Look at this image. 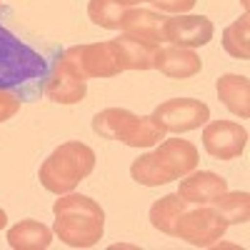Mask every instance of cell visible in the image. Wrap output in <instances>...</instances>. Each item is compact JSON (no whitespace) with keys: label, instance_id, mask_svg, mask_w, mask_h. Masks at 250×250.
Wrapping results in <instances>:
<instances>
[{"label":"cell","instance_id":"obj_8","mask_svg":"<svg viewBox=\"0 0 250 250\" xmlns=\"http://www.w3.org/2000/svg\"><path fill=\"white\" fill-rule=\"evenodd\" d=\"M153 118L165 128V133H190L210 120V108L198 98H170L153 110Z\"/></svg>","mask_w":250,"mask_h":250},{"label":"cell","instance_id":"obj_23","mask_svg":"<svg viewBox=\"0 0 250 250\" xmlns=\"http://www.w3.org/2000/svg\"><path fill=\"white\" fill-rule=\"evenodd\" d=\"M20 103H23V100H20L18 93H13V90H0V123L15 118L18 110H20Z\"/></svg>","mask_w":250,"mask_h":250},{"label":"cell","instance_id":"obj_14","mask_svg":"<svg viewBox=\"0 0 250 250\" xmlns=\"http://www.w3.org/2000/svg\"><path fill=\"white\" fill-rule=\"evenodd\" d=\"M178 195L190 205H210L220 193L228 190V180L213 170H193L178 180Z\"/></svg>","mask_w":250,"mask_h":250},{"label":"cell","instance_id":"obj_22","mask_svg":"<svg viewBox=\"0 0 250 250\" xmlns=\"http://www.w3.org/2000/svg\"><path fill=\"white\" fill-rule=\"evenodd\" d=\"M148 3L160 10V13H173V15H183V13H190L195 8L198 0H148Z\"/></svg>","mask_w":250,"mask_h":250},{"label":"cell","instance_id":"obj_24","mask_svg":"<svg viewBox=\"0 0 250 250\" xmlns=\"http://www.w3.org/2000/svg\"><path fill=\"white\" fill-rule=\"evenodd\" d=\"M115 3H120V5H125V8H135V5H140V3H148V0H115Z\"/></svg>","mask_w":250,"mask_h":250},{"label":"cell","instance_id":"obj_1","mask_svg":"<svg viewBox=\"0 0 250 250\" xmlns=\"http://www.w3.org/2000/svg\"><path fill=\"white\" fill-rule=\"evenodd\" d=\"M53 233L68 248H93L105 235V210L98 200L80 193L58 195L53 203Z\"/></svg>","mask_w":250,"mask_h":250},{"label":"cell","instance_id":"obj_19","mask_svg":"<svg viewBox=\"0 0 250 250\" xmlns=\"http://www.w3.org/2000/svg\"><path fill=\"white\" fill-rule=\"evenodd\" d=\"M210 208L225 225H245L250 220V195L245 190H225L210 203Z\"/></svg>","mask_w":250,"mask_h":250},{"label":"cell","instance_id":"obj_15","mask_svg":"<svg viewBox=\"0 0 250 250\" xmlns=\"http://www.w3.org/2000/svg\"><path fill=\"white\" fill-rule=\"evenodd\" d=\"M218 100L233 115L248 120L250 118V80L238 73H225L215 80Z\"/></svg>","mask_w":250,"mask_h":250},{"label":"cell","instance_id":"obj_6","mask_svg":"<svg viewBox=\"0 0 250 250\" xmlns=\"http://www.w3.org/2000/svg\"><path fill=\"white\" fill-rule=\"evenodd\" d=\"M60 60L68 62V65L85 80L88 78H115V75L125 73L113 40L73 45L60 55Z\"/></svg>","mask_w":250,"mask_h":250},{"label":"cell","instance_id":"obj_12","mask_svg":"<svg viewBox=\"0 0 250 250\" xmlns=\"http://www.w3.org/2000/svg\"><path fill=\"white\" fill-rule=\"evenodd\" d=\"M153 70H158L165 78H173V80H188V78H195L203 70V60L190 48L165 43L155 50Z\"/></svg>","mask_w":250,"mask_h":250},{"label":"cell","instance_id":"obj_21","mask_svg":"<svg viewBox=\"0 0 250 250\" xmlns=\"http://www.w3.org/2000/svg\"><path fill=\"white\" fill-rule=\"evenodd\" d=\"M125 5L115 3V0H90L88 3V18L93 20V25L105 28V30H120Z\"/></svg>","mask_w":250,"mask_h":250},{"label":"cell","instance_id":"obj_26","mask_svg":"<svg viewBox=\"0 0 250 250\" xmlns=\"http://www.w3.org/2000/svg\"><path fill=\"white\" fill-rule=\"evenodd\" d=\"M240 5H243V10L248 13V5H250V0H240Z\"/></svg>","mask_w":250,"mask_h":250},{"label":"cell","instance_id":"obj_5","mask_svg":"<svg viewBox=\"0 0 250 250\" xmlns=\"http://www.w3.org/2000/svg\"><path fill=\"white\" fill-rule=\"evenodd\" d=\"M93 133L105 140H118L128 148H155L168 135L163 125L153 118V113L138 115L128 108H105L95 113Z\"/></svg>","mask_w":250,"mask_h":250},{"label":"cell","instance_id":"obj_16","mask_svg":"<svg viewBox=\"0 0 250 250\" xmlns=\"http://www.w3.org/2000/svg\"><path fill=\"white\" fill-rule=\"evenodd\" d=\"M5 238L13 250H45V248H50L55 233L45 223L28 218V220H20L13 228H8Z\"/></svg>","mask_w":250,"mask_h":250},{"label":"cell","instance_id":"obj_3","mask_svg":"<svg viewBox=\"0 0 250 250\" xmlns=\"http://www.w3.org/2000/svg\"><path fill=\"white\" fill-rule=\"evenodd\" d=\"M93 170H95V150L80 140H68V143H60L40 163L38 180L48 193L65 195L73 193Z\"/></svg>","mask_w":250,"mask_h":250},{"label":"cell","instance_id":"obj_2","mask_svg":"<svg viewBox=\"0 0 250 250\" xmlns=\"http://www.w3.org/2000/svg\"><path fill=\"white\" fill-rule=\"evenodd\" d=\"M200 153L190 140L183 138H163L155 150L143 153L130 163V178L145 188H160L198 168Z\"/></svg>","mask_w":250,"mask_h":250},{"label":"cell","instance_id":"obj_17","mask_svg":"<svg viewBox=\"0 0 250 250\" xmlns=\"http://www.w3.org/2000/svg\"><path fill=\"white\" fill-rule=\"evenodd\" d=\"M113 45L120 55V62L125 70H153V58H155V50L160 45H150L140 38H133L128 33H120L118 38H113Z\"/></svg>","mask_w":250,"mask_h":250},{"label":"cell","instance_id":"obj_11","mask_svg":"<svg viewBox=\"0 0 250 250\" xmlns=\"http://www.w3.org/2000/svg\"><path fill=\"white\" fill-rule=\"evenodd\" d=\"M213 35H215V25L205 15L183 13V15L168 18V23H165V43H170V45L198 50L210 43Z\"/></svg>","mask_w":250,"mask_h":250},{"label":"cell","instance_id":"obj_13","mask_svg":"<svg viewBox=\"0 0 250 250\" xmlns=\"http://www.w3.org/2000/svg\"><path fill=\"white\" fill-rule=\"evenodd\" d=\"M165 23L168 15L150 8H128L123 15L120 33L140 38L150 45H165Z\"/></svg>","mask_w":250,"mask_h":250},{"label":"cell","instance_id":"obj_4","mask_svg":"<svg viewBox=\"0 0 250 250\" xmlns=\"http://www.w3.org/2000/svg\"><path fill=\"white\" fill-rule=\"evenodd\" d=\"M45 75L48 60L0 25V90H13L20 95L43 83Z\"/></svg>","mask_w":250,"mask_h":250},{"label":"cell","instance_id":"obj_20","mask_svg":"<svg viewBox=\"0 0 250 250\" xmlns=\"http://www.w3.org/2000/svg\"><path fill=\"white\" fill-rule=\"evenodd\" d=\"M220 43L230 58H238V60L250 58V15L248 13H243L235 23H230L223 30Z\"/></svg>","mask_w":250,"mask_h":250},{"label":"cell","instance_id":"obj_25","mask_svg":"<svg viewBox=\"0 0 250 250\" xmlns=\"http://www.w3.org/2000/svg\"><path fill=\"white\" fill-rule=\"evenodd\" d=\"M5 228H8V213L0 208V230H5Z\"/></svg>","mask_w":250,"mask_h":250},{"label":"cell","instance_id":"obj_10","mask_svg":"<svg viewBox=\"0 0 250 250\" xmlns=\"http://www.w3.org/2000/svg\"><path fill=\"white\" fill-rule=\"evenodd\" d=\"M43 93L48 100L58 103V105H75V103L85 100L88 95V80L80 78L68 62L60 58L48 68V75L43 80Z\"/></svg>","mask_w":250,"mask_h":250},{"label":"cell","instance_id":"obj_7","mask_svg":"<svg viewBox=\"0 0 250 250\" xmlns=\"http://www.w3.org/2000/svg\"><path fill=\"white\" fill-rule=\"evenodd\" d=\"M228 230L225 220L213 210L210 205H190L175 223L173 238L185 240L193 248H213Z\"/></svg>","mask_w":250,"mask_h":250},{"label":"cell","instance_id":"obj_9","mask_svg":"<svg viewBox=\"0 0 250 250\" xmlns=\"http://www.w3.org/2000/svg\"><path fill=\"white\" fill-rule=\"evenodd\" d=\"M203 148L215 160H235L248 148V130L235 120H208L203 125Z\"/></svg>","mask_w":250,"mask_h":250},{"label":"cell","instance_id":"obj_18","mask_svg":"<svg viewBox=\"0 0 250 250\" xmlns=\"http://www.w3.org/2000/svg\"><path fill=\"white\" fill-rule=\"evenodd\" d=\"M190 208V203L183 200L178 193H170V195H163L158 198L153 205H150V225L155 228L158 233L163 235H170L173 238V230H175V223L180 220V215Z\"/></svg>","mask_w":250,"mask_h":250}]
</instances>
